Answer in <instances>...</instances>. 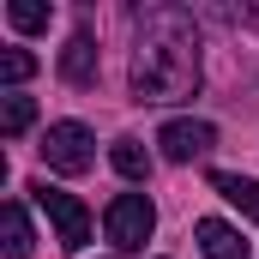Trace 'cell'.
Returning a JSON list of instances; mask_svg holds the SVG:
<instances>
[{
  "mask_svg": "<svg viewBox=\"0 0 259 259\" xmlns=\"http://www.w3.org/2000/svg\"><path fill=\"white\" fill-rule=\"evenodd\" d=\"M199 91V30L187 6H145L133 42V97L181 103Z\"/></svg>",
  "mask_w": 259,
  "mask_h": 259,
  "instance_id": "6da1fadb",
  "label": "cell"
},
{
  "mask_svg": "<svg viewBox=\"0 0 259 259\" xmlns=\"http://www.w3.org/2000/svg\"><path fill=\"white\" fill-rule=\"evenodd\" d=\"M151 229H157V205H151L145 193H115V199H109V211H103V235H109L115 253H145Z\"/></svg>",
  "mask_w": 259,
  "mask_h": 259,
  "instance_id": "7a4b0ae2",
  "label": "cell"
},
{
  "mask_svg": "<svg viewBox=\"0 0 259 259\" xmlns=\"http://www.w3.org/2000/svg\"><path fill=\"white\" fill-rule=\"evenodd\" d=\"M42 163L49 169H61V175H84L91 163H97V139L84 121H55V127L42 133Z\"/></svg>",
  "mask_w": 259,
  "mask_h": 259,
  "instance_id": "3957f363",
  "label": "cell"
},
{
  "mask_svg": "<svg viewBox=\"0 0 259 259\" xmlns=\"http://www.w3.org/2000/svg\"><path fill=\"white\" fill-rule=\"evenodd\" d=\"M30 199H36V205H42V217L55 223V235H61V247H66V253H78V247L91 241V211H84L72 193L49 187V181H36V187H30Z\"/></svg>",
  "mask_w": 259,
  "mask_h": 259,
  "instance_id": "277c9868",
  "label": "cell"
},
{
  "mask_svg": "<svg viewBox=\"0 0 259 259\" xmlns=\"http://www.w3.org/2000/svg\"><path fill=\"white\" fill-rule=\"evenodd\" d=\"M157 145H163L169 163H193V157H205V151L217 145V127H211V121H163Z\"/></svg>",
  "mask_w": 259,
  "mask_h": 259,
  "instance_id": "5b68a950",
  "label": "cell"
},
{
  "mask_svg": "<svg viewBox=\"0 0 259 259\" xmlns=\"http://www.w3.org/2000/svg\"><path fill=\"white\" fill-rule=\"evenodd\" d=\"M193 235H199V253H205V259H247L241 229H235V223H223V217H199Z\"/></svg>",
  "mask_w": 259,
  "mask_h": 259,
  "instance_id": "8992f818",
  "label": "cell"
},
{
  "mask_svg": "<svg viewBox=\"0 0 259 259\" xmlns=\"http://www.w3.org/2000/svg\"><path fill=\"white\" fill-rule=\"evenodd\" d=\"M61 78H66V84H97V42H91V30L66 36V49H61Z\"/></svg>",
  "mask_w": 259,
  "mask_h": 259,
  "instance_id": "52a82bcc",
  "label": "cell"
},
{
  "mask_svg": "<svg viewBox=\"0 0 259 259\" xmlns=\"http://www.w3.org/2000/svg\"><path fill=\"white\" fill-rule=\"evenodd\" d=\"M0 253L6 259H30V247H36V235H30V217H24V205H6L0 211Z\"/></svg>",
  "mask_w": 259,
  "mask_h": 259,
  "instance_id": "ba28073f",
  "label": "cell"
},
{
  "mask_svg": "<svg viewBox=\"0 0 259 259\" xmlns=\"http://www.w3.org/2000/svg\"><path fill=\"white\" fill-rule=\"evenodd\" d=\"M211 187L229 199L241 217H253V223H259V181H247V175H211Z\"/></svg>",
  "mask_w": 259,
  "mask_h": 259,
  "instance_id": "9c48e42d",
  "label": "cell"
},
{
  "mask_svg": "<svg viewBox=\"0 0 259 259\" xmlns=\"http://www.w3.org/2000/svg\"><path fill=\"white\" fill-rule=\"evenodd\" d=\"M109 157H115V169H121L127 181H145V175H151V151H145L139 139H115V151H109Z\"/></svg>",
  "mask_w": 259,
  "mask_h": 259,
  "instance_id": "30bf717a",
  "label": "cell"
},
{
  "mask_svg": "<svg viewBox=\"0 0 259 259\" xmlns=\"http://www.w3.org/2000/svg\"><path fill=\"white\" fill-rule=\"evenodd\" d=\"M30 121H36V103L30 97H0V139H18Z\"/></svg>",
  "mask_w": 259,
  "mask_h": 259,
  "instance_id": "8fae6325",
  "label": "cell"
},
{
  "mask_svg": "<svg viewBox=\"0 0 259 259\" xmlns=\"http://www.w3.org/2000/svg\"><path fill=\"white\" fill-rule=\"evenodd\" d=\"M30 72H36V55H30V49H6V55H0V78H6V84H24Z\"/></svg>",
  "mask_w": 259,
  "mask_h": 259,
  "instance_id": "7c38bea8",
  "label": "cell"
},
{
  "mask_svg": "<svg viewBox=\"0 0 259 259\" xmlns=\"http://www.w3.org/2000/svg\"><path fill=\"white\" fill-rule=\"evenodd\" d=\"M6 18H12L18 30H42V24H49V6H42V0H12Z\"/></svg>",
  "mask_w": 259,
  "mask_h": 259,
  "instance_id": "4fadbf2b",
  "label": "cell"
}]
</instances>
